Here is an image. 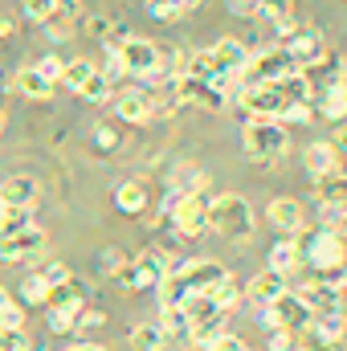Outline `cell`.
<instances>
[{
  "label": "cell",
  "instance_id": "6da1fadb",
  "mask_svg": "<svg viewBox=\"0 0 347 351\" xmlns=\"http://www.w3.org/2000/svg\"><path fill=\"white\" fill-rule=\"evenodd\" d=\"M229 269L221 262H213V258H192V262H176L168 269V278L160 282V298H164V306H184L188 298H200V294H208L221 278H225Z\"/></svg>",
  "mask_w": 347,
  "mask_h": 351
},
{
  "label": "cell",
  "instance_id": "7a4b0ae2",
  "mask_svg": "<svg viewBox=\"0 0 347 351\" xmlns=\"http://www.w3.org/2000/svg\"><path fill=\"white\" fill-rule=\"evenodd\" d=\"M254 208H250V200L246 196H237V192H217V196H208V204H204V229L208 233H221V237H229V241H250L254 237Z\"/></svg>",
  "mask_w": 347,
  "mask_h": 351
},
{
  "label": "cell",
  "instance_id": "3957f363",
  "mask_svg": "<svg viewBox=\"0 0 347 351\" xmlns=\"http://www.w3.org/2000/svg\"><path fill=\"white\" fill-rule=\"evenodd\" d=\"M241 147L258 164H278L290 152V131L282 119H250L241 131Z\"/></svg>",
  "mask_w": 347,
  "mask_h": 351
},
{
  "label": "cell",
  "instance_id": "277c9868",
  "mask_svg": "<svg viewBox=\"0 0 347 351\" xmlns=\"http://www.w3.org/2000/svg\"><path fill=\"white\" fill-rule=\"evenodd\" d=\"M298 258L302 265H315L319 274H339L347 265V237H339L335 229H319V233H298Z\"/></svg>",
  "mask_w": 347,
  "mask_h": 351
},
{
  "label": "cell",
  "instance_id": "5b68a950",
  "mask_svg": "<svg viewBox=\"0 0 347 351\" xmlns=\"http://www.w3.org/2000/svg\"><path fill=\"white\" fill-rule=\"evenodd\" d=\"M106 45H115L119 62H123V74L131 78H143V82H164V70H160V45H152L147 37H106Z\"/></svg>",
  "mask_w": 347,
  "mask_h": 351
},
{
  "label": "cell",
  "instance_id": "8992f818",
  "mask_svg": "<svg viewBox=\"0 0 347 351\" xmlns=\"http://www.w3.org/2000/svg\"><path fill=\"white\" fill-rule=\"evenodd\" d=\"M168 269H172V258H168V254L143 250L135 262H127L115 274V282L127 286V290H135V294H147V290H160V282L168 278Z\"/></svg>",
  "mask_w": 347,
  "mask_h": 351
},
{
  "label": "cell",
  "instance_id": "52a82bcc",
  "mask_svg": "<svg viewBox=\"0 0 347 351\" xmlns=\"http://www.w3.org/2000/svg\"><path fill=\"white\" fill-rule=\"evenodd\" d=\"M204 204H208L204 192H192V196H172L168 192L160 221H168L180 237H200L204 233Z\"/></svg>",
  "mask_w": 347,
  "mask_h": 351
},
{
  "label": "cell",
  "instance_id": "ba28073f",
  "mask_svg": "<svg viewBox=\"0 0 347 351\" xmlns=\"http://www.w3.org/2000/svg\"><path fill=\"white\" fill-rule=\"evenodd\" d=\"M298 66L290 62V53L286 49H261V53H250V62H246V70L237 74V82H246L250 86H278L286 74H294Z\"/></svg>",
  "mask_w": 347,
  "mask_h": 351
},
{
  "label": "cell",
  "instance_id": "9c48e42d",
  "mask_svg": "<svg viewBox=\"0 0 347 351\" xmlns=\"http://www.w3.org/2000/svg\"><path fill=\"white\" fill-rule=\"evenodd\" d=\"M261 319H265V327L270 331H286V335H302V331H311V306L298 298V294H278L265 311H261Z\"/></svg>",
  "mask_w": 347,
  "mask_h": 351
},
{
  "label": "cell",
  "instance_id": "30bf717a",
  "mask_svg": "<svg viewBox=\"0 0 347 351\" xmlns=\"http://www.w3.org/2000/svg\"><path fill=\"white\" fill-rule=\"evenodd\" d=\"M49 245V233L41 225H25L8 237H0V265H29L33 258H41Z\"/></svg>",
  "mask_w": 347,
  "mask_h": 351
},
{
  "label": "cell",
  "instance_id": "8fae6325",
  "mask_svg": "<svg viewBox=\"0 0 347 351\" xmlns=\"http://www.w3.org/2000/svg\"><path fill=\"white\" fill-rule=\"evenodd\" d=\"M282 49L290 53V62H294L298 70H311V66H319V62L331 53L319 29H294V33L286 37V45H282Z\"/></svg>",
  "mask_w": 347,
  "mask_h": 351
},
{
  "label": "cell",
  "instance_id": "7c38bea8",
  "mask_svg": "<svg viewBox=\"0 0 347 351\" xmlns=\"http://www.w3.org/2000/svg\"><path fill=\"white\" fill-rule=\"evenodd\" d=\"M315 204H319L323 225H331L339 213H347V172H331L315 180Z\"/></svg>",
  "mask_w": 347,
  "mask_h": 351
},
{
  "label": "cell",
  "instance_id": "4fadbf2b",
  "mask_svg": "<svg viewBox=\"0 0 347 351\" xmlns=\"http://www.w3.org/2000/svg\"><path fill=\"white\" fill-rule=\"evenodd\" d=\"M172 90H176L180 102H192V106H204V110H225V106H229V94H221L213 82H204V78L180 74V78L172 82Z\"/></svg>",
  "mask_w": 347,
  "mask_h": 351
},
{
  "label": "cell",
  "instance_id": "5bb4252c",
  "mask_svg": "<svg viewBox=\"0 0 347 351\" xmlns=\"http://www.w3.org/2000/svg\"><path fill=\"white\" fill-rule=\"evenodd\" d=\"M265 217H270V225H274L282 237H298V233L307 229V213H302V204H298L294 196H274L270 208H265Z\"/></svg>",
  "mask_w": 347,
  "mask_h": 351
},
{
  "label": "cell",
  "instance_id": "9a60e30c",
  "mask_svg": "<svg viewBox=\"0 0 347 351\" xmlns=\"http://www.w3.org/2000/svg\"><path fill=\"white\" fill-rule=\"evenodd\" d=\"M241 106L250 119H282L286 114V102L274 86H250L241 90Z\"/></svg>",
  "mask_w": 347,
  "mask_h": 351
},
{
  "label": "cell",
  "instance_id": "2e32d148",
  "mask_svg": "<svg viewBox=\"0 0 347 351\" xmlns=\"http://www.w3.org/2000/svg\"><path fill=\"white\" fill-rule=\"evenodd\" d=\"M298 298L311 306V315H339V311H344L339 290H335V282H327V278H315L311 286H302Z\"/></svg>",
  "mask_w": 347,
  "mask_h": 351
},
{
  "label": "cell",
  "instance_id": "e0dca14e",
  "mask_svg": "<svg viewBox=\"0 0 347 351\" xmlns=\"http://www.w3.org/2000/svg\"><path fill=\"white\" fill-rule=\"evenodd\" d=\"M37 196H41V188H37V180L33 176H8L4 184H0V204L4 208H37Z\"/></svg>",
  "mask_w": 347,
  "mask_h": 351
},
{
  "label": "cell",
  "instance_id": "ac0fdd59",
  "mask_svg": "<svg viewBox=\"0 0 347 351\" xmlns=\"http://www.w3.org/2000/svg\"><path fill=\"white\" fill-rule=\"evenodd\" d=\"M290 290V278L286 274H278V269H261L258 278L250 282V290H246V298L254 302V311H265L278 294H286Z\"/></svg>",
  "mask_w": 347,
  "mask_h": 351
},
{
  "label": "cell",
  "instance_id": "d6986e66",
  "mask_svg": "<svg viewBox=\"0 0 347 351\" xmlns=\"http://www.w3.org/2000/svg\"><path fill=\"white\" fill-rule=\"evenodd\" d=\"M110 106L123 123H147L152 119V94L147 90H119V94H110Z\"/></svg>",
  "mask_w": 347,
  "mask_h": 351
},
{
  "label": "cell",
  "instance_id": "ffe728a7",
  "mask_svg": "<svg viewBox=\"0 0 347 351\" xmlns=\"http://www.w3.org/2000/svg\"><path fill=\"white\" fill-rule=\"evenodd\" d=\"M16 90L29 98V102H49L53 98V90H58V82L33 62V66H25V70H16Z\"/></svg>",
  "mask_w": 347,
  "mask_h": 351
},
{
  "label": "cell",
  "instance_id": "44dd1931",
  "mask_svg": "<svg viewBox=\"0 0 347 351\" xmlns=\"http://www.w3.org/2000/svg\"><path fill=\"white\" fill-rule=\"evenodd\" d=\"M208 58L217 62V70H225V74H241L246 62H250V49H246L237 37H221V41L208 49Z\"/></svg>",
  "mask_w": 347,
  "mask_h": 351
},
{
  "label": "cell",
  "instance_id": "7402d4cb",
  "mask_svg": "<svg viewBox=\"0 0 347 351\" xmlns=\"http://www.w3.org/2000/svg\"><path fill=\"white\" fill-rule=\"evenodd\" d=\"M78 16H82V0H53V12L45 21V37L49 41H66V33L74 29Z\"/></svg>",
  "mask_w": 347,
  "mask_h": 351
},
{
  "label": "cell",
  "instance_id": "603a6c76",
  "mask_svg": "<svg viewBox=\"0 0 347 351\" xmlns=\"http://www.w3.org/2000/svg\"><path fill=\"white\" fill-rule=\"evenodd\" d=\"M147 188H143V180H123L119 188H115V208L119 213H127V217H139V213H147Z\"/></svg>",
  "mask_w": 347,
  "mask_h": 351
},
{
  "label": "cell",
  "instance_id": "cb8c5ba5",
  "mask_svg": "<svg viewBox=\"0 0 347 351\" xmlns=\"http://www.w3.org/2000/svg\"><path fill=\"white\" fill-rule=\"evenodd\" d=\"M307 172L315 176V180H323V176H331V172H344L339 168V147L335 143H311L307 147Z\"/></svg>",
  "mask_w": 347,
  "mask_h": 351
},
{
  "label": "cell",
  "instance_id": "d4e9b609",
  "mask_svg": "<svg viewBox=\"0 0 347 351\" xmlns=\"http://www.w3.org/2000/svg\"><path fill=\"white\" fill-rule=\"evenodd\" d=\"M49 311H58V315H70V319H78V311L86 306V294H82V286L78 282H66V286H53L49 290V302H45Z\"/></svg>",
  "mask_w": 347,
  "mask_h": 351
},
{
  "label": "cell",
  "instance_id": "484cf974",
  "mask_svg": "<svg viewBox=\"0 0 347 351\" xmlns=\"http://www.w3.org/2000/svg\"><path fill=\"white\" fill-rule=\"evenodd\" d=\"M311 335H315V343H331V348H339L347 339V315H315L311 319Z\"/></svg>",
  "mask_w": 347,
  "mask_h": 351
},
{
  "label": "cell",
  "instance_id": "4316f807",
  "mask_svg": "<svg viewBox=\"0 0 347 351\" xmlns=\"http://www.w3.org/2000/svg\"><path fill=\"white\" fill-rule=\"evenodd\" d=\"M274 90L282 94L286 110H290V106H302V102H315V90H311V82H307V74H302V70L286 74V78H282V82H278Z\"/></svg>",
  "mask_w": 347,
  "mask_h": 351
},
{
  "label": "cell",
  "instance_id": "83f0119b",
  "mask_svg": "<svg viewBox=\"0 0 347 351\" xmlns=\"http://www.w3.org/2000/svg\"><path fill=\"white\" fill-rule=\"evenodd\" d=\"M160 327H164L168 343H188V339H192V323H188L184 306H164V311H160Z\"/></svg>",
  "mask_w": 347,
  "mask_h": 351
},
{
  "label": "cell",
  "instance_id": "f1b7e54d",
  "mask_svg": "<svg viewBox=\"0 0 347 351\" xmlns=\"http://www.w3.org/2000/svg\"><path fill=\"white\" fill-rule=\"evenodd\" d=\"M168 192L172 196H192V192H204V172L196 164H180L168 180Z\"/></svg>",
  "mask_w": 347,
  "mask_h": 351
},
{
  "label": "cell",
  "instance_id": "f546056e",
  "mask_svg": "<svg viewBox=\"0 0 347 351\" xmlns=\"http://www.w3.org/2000/svg\"><path fill=\"white\" fill-rule=\"evenodd\" d=\"M315 114L331 119V123H347V86H335L315 98Z\"/></svg>",
  "mask_w": 347,
  "mask_h": 351
},
{
  "label": "cell",
  "instance_id": "4dcf8cb0",
  "mask_svg": "<svg viewBox=\"0 0 347 351\" xmlns=\"http://www.w3.org/2000/svg\"><path fill=\"white\" fill-rule=\"evenodd\" d=\"M131 343H135V351H164L168 348V335H164L160 319H147V323H139L131 331Z\"/></svg>",
  "mask_w": 347,
  "mask_h": 351
},
{
  "label": "cell",
  "instance_id": "1f68e13d",
  "mask_svg": "<svg viewBox=\"0 0 347 351\" xmlns=\"http://www.w3.org/2000/svg\"><path fill=\"white\" fill-rule=\"evenodd\" d=\"M298 265H302V258H298V241H294V237H282V241L270 250V269H278V274L290 278Z\"/></svg>",
  "mask_w": 347,
  "mask_h": 351
},
{
  "label": "cell",
  "instance_id": "d6a6232c",
  "mask_svg": "<svg viewBox=\"0 0 347 351\" xmlns=\"http://www.w3.org/2000/svg\"><path fill=\"white\" fill-rule=\"evenodd\" d=\"M74 94H78L82 102H94V106H98V102H110L115 86H110V78H106L102 70H90V78H86L78 90H74Z\"/></svg>",
  "mask_w": 347,
  "mask_h": 351
},
{
  "label": "cell",
  "instance_id": "836d02e7",
  "mask_svg": "<svg viewBox=\"0 0 347 351\" xmlns=\"http://www.w3.org/2000/svg\"><path fill=\"white\" fill-rule=\"evenodd\" d=\"M21 302H29V306H45L49 302V282L41 278V269L21 278Z\"/></svg>",
  "mask_w": 347,
  "mask_h": 351
},
{
  "label": "cell",
  "instance_id": "e575fe53",
  "mask_svg": "<svg viewBox=\"0 0 347 351\" xmlns=\"http://www.w3.org/2000/svg\"><path fill=\"white\" fill-rule=\"evenodd\" d=\"M0 331H25V306L0 286Z\"/></svg>",
  "mask_w": 347,
  "mask_h": 351
},
{
  "label": "cell",
  "instance_id": "d590c367",
  "mask_svg": "<svg viewBox=\"0 0 347 351\" xmlns=\"http://www.w3.org/2000/svg\"><path fill=\"white\" fill-rule=\"evenodd\" d=\"M119 143H123V135H119L110 123H98V127L90 131V147H94L98 156H115V152H119Z\"/></svg>",
  "mask_w": 347,
  "mask_h": 351
},
{
  "label": "cell",
  "instance_id": "8d00e7d4",
  "mask_svg": "<svg viewBox=\"0 0 347 351\" xmlns=\"http://www.w3.org/2000/svg\"><path fill=\"white\" fill-rule=\"evenodd\" d=\"M25 225H33V208H0V237H8Z\"/></svg>",
  "mask_w": 347,
  "mask_h": 351
},
{
  "label": "cell",
  "instance_id": "74e56055",
  "mask_svg": "<svg viewBox=\"0 0 347 351\" xmlns=\"http://www.w3.org/2000/svg\"><path fill=\"white\" fill-rule=\"evenodd\" d=\"M147 12H152L156 21H168V25H172V21H180V16H188L180 0H147Z\"/></svg>",
  "mask_w": 347,
  "mask_h": 351
},
{
  "label": "cell",
  "instance_id": "f35d334b",
  "mask_svg": "<svg viewBox=\"0 0 347 351\" xmlns=\"http://www.w3.org/2000/svg\"><path fill=\"white\" fill-rule=\"evenodd\" d=\"M90 70H94V62H86V58H74V62L66 66V74H62V82H66L70 90H78V86H82V82L90 78Z\"/></svg>",
  "mask_w": 347,
  "mask_h": 351
},
{
  "label": "cell",
  "instance_id": "ab89813d",
  "mask_svg": "<svg viewBox=\"0 0 347 351\" xmlns=\"http://www.w3.org/2000/svg\"><path fill=\"white\" fill-rule=\"evenodd\" d=\"M41 278H45V282H49V290H53V286H66V282H74V269H70L66 262H49L45 269H41Z\"/></svg>",
  "mask_w": 347,
  "mask_h": 351
},
{
  "label": "cell",
  "instance_id": "60d3db41",
  "mask_svg": "<svg viewBox=\"0 0 347 351\" xmlns=\"http://www.w3.org/2000/svg\"><path fill=\"white\" fill-rule=\"evenodd\" d=\"M21 12H25L29 21L45 25V21H49V12H53V0H21Z\"/></svg>",
  "mask_w": 347,
  "mask_h": 351
},
{
  "label": "cell",
  "instance_id": "b9f144b4",
  "mask_svg": "<svg viewBox=\"0 0 347 351\" xmlns=\"http://www.w3.org/2000/svg\"><path fill=\"white\" fill-rule=\"evenodd\" d=\"M29 348H33L29 331H0V351H29Z\"/></svg>",
  "mask_w": 347,
  "mask_h": 351
},
{
  "label": "cell",
  "instance_id": "7bdbcfd3",
  "mask_svg": "<svg viewBox=\"0 0 347 351\" xmlns=\"http://www.w3.org/2000/svg\"><path fill=\"white\" fill-rule=\"evenodd\" d=\"M258 16H265V21H286L290 16V0H261V8H258Z\"/></svg>",
  "mask_w": 347,
  "mask_h": 351
},
{
  "label": "cell",
  "instance_id": "ee69618b",
  "mask_svg": "<svg viewBox=\"0 0 347 351\" xmlns=\"http://www.w3.org/2000/svg\"><path fill=\"white\" fill-rule=\"evenodd\" d=\"M123 265H127V254H123V250H102V265H98L102 274H110V278H115Z\"/></svg>",
  "mask_w": 347,
  "mask_h": 351
},
{
  "label": "cell",
  "instance_id": "f6af8a7d",
  "mask_svg": "<svg viewBox=\"0 0 347 351\" xmlns=\"http://www.w3.org/2000/svg\"><path fill=\"white\" fill-rule=\"evenodd\" d=\"M315 119V102H302V106H290L282 114V123H311Z\"/></svg>",
  "mask_w": 347,
  "mask_h": 351
},
{
  "label": "cell",
  "instance_id": "bcb514c9",
  "mask_svg": "<svg viewBox=\"0 0 347 351\" xmlns=\"http://www.w3.org/2000/svg\"><path fill=\"white\" fill-rule=\"evenodd\" d=\"M90 327H102V311L82 306V311H78V319H74V331H90Z\"/></svg>",
  "mask_w": 347,
  "mask_h": 351
},
{
  "label": "cell",
  "instance_id": "7dc6e473",
  "mask_svg": "<svg viewBox=\"0 0 347 351\" xmlns=\"http://www.w3.org/2000/svg\"><path fill=\"white\" fill-rule=\"evenodd\" d=\"M241 348H246V343H241V339H237L233 331H221V335H217V339L208 343V351H241Z\"/></svg>",
  "mask_w": 347,
  "mask_h": 351
},
{
  "label": "cell",
  "instance_id": "c3c4849f",
  "mask_svg": "<svg viewBox=\"0 0 347 351\" xmlns=\"http://www.w3.org/2000/svg\"><path fill=\"white\" fill-rule=\"evenodd\" d=\"M225 4H229L233 16H258V8H261V0H225Z\"/></svg>",
  "mask_w": 347,
  "mask_h": 351
},
{
  "label": "cell",
  "instance_id": "681fc988",
  "mask_svg": "<svg viewBox=\"0 0 347 351\" xmlns=\"http://www.w3.org/2000/svg\"><path fill=\"white\" fill-rule=\"evenodd\" d=\"M86 29H90V33H106V29H110V21H106V16H90Z\"/></svg>",
  "mask_w": 347,
  "mask_h": 351
},
{
  "label": "cell",
  "instance_id": "f907efd6",
  "mask_svg": "<svg viewBox=\"0 0 347 351\" xmlns=\"http://www.w3.org/2000/svg\"><path fill=\"white\" fill-rule=\"evenodd\" d=\"M327 229H335V233H339V237H347V213H339V217H335V221H331V225H327Z\"/></svg>",
  "mask_w": 347,
  "mask_h": 351
},
{
  "label": "cell",
  "instance_id": "816d5d0a",
  "mask_svg": "<svg viewBox=\"0 0 347 351\" xmlns=\"http://www.w3.org/2000/svg\"><path fill=\"white\" fill-rule=\"evenodd\" d=\"M335 147L347 156V123H339V131H335Z\"/></svg>",
  "mask_w": 347,
  "mask_h": 351
},
{
  "label": "cell",
  "instance_id": "f5cc1de1",
  "mask_svg": "<svg viewBox=\"0 0 347 351\" xmlns=\"http://www.w3.org/2000/svg\"><path fill=\"white\" fill-rule=\"evenodd\" d=\"M66 351H106L102 343H74V348H66Z\"/></svg>",
  "mask_w": 347,
  "mask_h": 351
},
{
  "label": "cell",
  "instance_id": "db71d44e",
  "mask_svg": "<svg viewBox=\"0 0 347 351\" xmlns=\"http://www.w3.org/2000/svg\"><path fill=\"white\" fill-rule=\"evenodd\" d=\"M335 290H339V302H344V315H347V278L344 282H335Z\"/></svg>",
  "mask_w": 347,
  "mask_h": 351
},
{
  "label": "cell",
  "instance_id": "11a10c76",
  "mask_svg": "<svg viewBox=\"0 0 347 351\" xmlns=\"http://www.w3.org/2000/svg\"><path fill=\"white\" fill-rule=\"evenodd\" d=\"M180 4H184V12H196V8H200L204 0H180Z\"/></svg>",
  "mask_w": 347,
  "mask_h": 351
},
{
  "label": "cell",
  "instance_id": "9f6ffc18",
  "mask_svg": "<svg viewBox=\"0 0 347 351\" xmlns=\"http://www.w3.org/2000/svg\"><path fill=\"white\" fill-rule=\"evenodd\" d=\"M302 351H339V348H331V343H311V348H302Z\"/></svg>",
  "mask_w": 347,
  "mask_h": 351
},
{
  "label": "cell",
  "instance_id": "6f0895ef",
  "mask_svg": "<svg viewBox=\"0 0 347 351\" xmlns=\"http://www.w3.org/2000/svg\"><path fill=\"white\" fill-rule=\"evenodd\" d=\"M8 33H12V25H8V21L0 16V37H8Z\"/></svg>",
  "mask_w": 347,
  "mask_h": 351
},
{
  "label": "cell",
  "instance_id": "680465c9",
  "mask_svg": "<svg viewBox=\"0 0 347 351\" xmlns=\"http://www.w3.org/2000/svg\"><path fill=\"white\" fill-rule=\"evenodd\" d=\"M0 131H4V110H0Z\"/></svg>",
  "mask_w": 347,
  "mask_h": 351
},
{
  "label": "cell",
  "instance_id": "91938a15",
  "mask_svg": "<svg viewBox=\"0 0 347 351\" xmlns=\"http://www.w3.org/2000/svg\"><path fill=\"white\" fill-rule=\"evenodd\" d=\"M241 351H254V348H241Z\"/></svg>",
  "mask_w": 347,
  "mask_h": 351
},
{
  "label": "cell",
  "instance_id": "94428289",
  "mask_svg": "<svg viewBox=\"0 0 347 351\" xmlns=\"http://www.w3.org/2000/svg\"><path fill=\"white\" fill-rule=\"evenodd\" d=\"M0 208H4V204H0Z\"/></svg>",
  "mask_w": 347,
  "mask_h": 351
}]
</instances>
